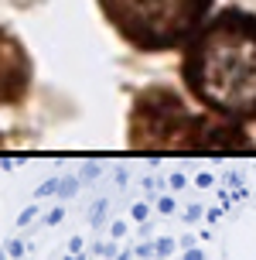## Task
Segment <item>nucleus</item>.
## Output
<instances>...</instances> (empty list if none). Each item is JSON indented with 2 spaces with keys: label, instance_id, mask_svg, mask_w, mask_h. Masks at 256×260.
<instances>
[{
  "label": "nucleus",
  "instance_id": "f257e3e1",
  "mask_svg": "<svg viewBox=\"0 0 256 260\" xmlns=\"http://www.w3.org/2000/svg\"><path fill=\"white\" fill-rule=\"evenodd\" d=\"M14 260H256V182L167 171L24 216Z\"/></svg>",
  "mask_w": 256,
  "mask_h": 260
},
{
  "label": "nucleus",
  "instance_id": "f03ea898",
  "mask_svg": "<svg viewBox=\"0 0 256 260\" xmlns=\"http://www.w3.org/2000/svg\"><path fill=\"white\" fill-rule=\"evenodd\" d=\"M181 79L195 100L232 123L256 120V14L226 7L185 45Z\"/></svg>",
  "mask_w": 256,
  "mask_h": 260
},
{
  "label": "nucleus",
  "instance_id": "7ed1b4c3",
  "mask_svg": "<svg viewBox=\"0 0 256 260\" xmlns=\"http://www.w3.org/2000/svg\"><path fill=\"white\" fill-rule=\"evenodd\" d=\"M116 35L140 52H171L208 21L212 0H99Z\"/></svg>",
  "mask_w": 256,
  "mask_h": 260
},
{
  "label": "nucleus",
  "instance_id": "20e7f679",
  "mask_svg": "<svg viewBox=\"0 0 256 260\" xmlns=\"http://www.w3.org/2000/svg\"><path fill=\"white\" fill-rule=\"evenodd\" d=\"M192 134L195 147H239L246 144L243 137H229L222 134L218 123L212 120H195L185 103L171 89H147L137 96V106H133V137L130 141L137 147H188L185 134Z\"/></svg>",
  "mask_w": 256,
  "mask_h": 260
},
{
  "label": "nucleus",
  "instance_id": "39448f33",
  "mask_svg": "<svg viewBox=\"0 0 256 260\" xmlns=\"http://www.w3.org/2000/svg\"><path fill=\"white\" fill-rule=\"evenodd\" d=\"M31 86V58L24 45L0 27V103H17Z\"/></svg>",
  "mask_w": 256,
  "mask_h": 260
}]
</instances>
